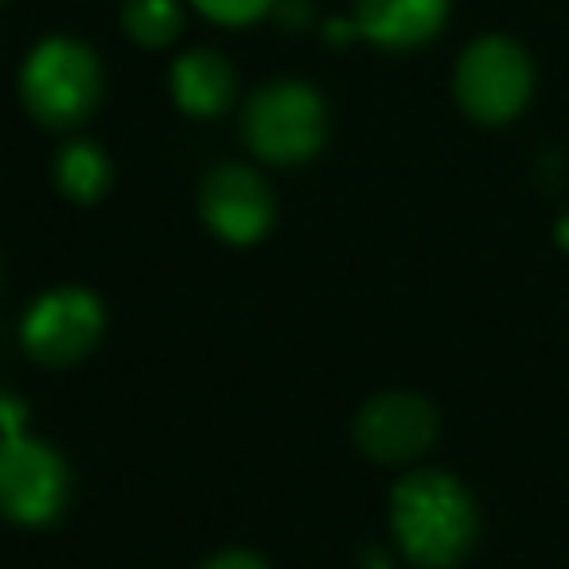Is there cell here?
I'll return each mask as SVG.
<instances>
[{
	"instance_id": "5b68a950",
	"label": "cell",
	"mask_w": 569,
	"mask_h": 569,
	"mask_svg": "<svg viewBox=\"0 0 569 569\" xmlns=\"http://www.w3.org/2000/svg\"><path fill=\"white\" fill-rule=\"evenodd\" d=\"M67 499V465L32 437H4L0 441V515L12 522L56 519Z\"/></svg>"
},
{
	"instance_id": "3957f363",
	"label": "cell",
	"mask_w": 569,
	"mask_h": 569,
	"mask_svg": "<svg viewBox=\"0 0 569 569\" xmlns=\"http://www.w3.org/2000/svg\"><path fill=\"white\" fill-rule=\"evenodd\" d=\"M20 94L43 126H79L102 94V71L90 48L74 40H48L32 51L20 79Z\"/></svg>"
},
{
	"instance_id": "5bb4252c",
	"label": "cell",
	"mask_w": 569,
	"mask_h": 569,
	"mask_svg": "<svg viewBox=\"0 0 569 569\" xmlns=\"http://www.w3.org/2000/svg\"><path fill=\"white\" fill-rule=\"evenodd\" d=\"M203 569H266V561H258L253 553L230 550V553H219V558H211Z\"/></svg>"
},
{
	"instance_id": "7c38bea8",
	"label": "cell",
	"mask_w": 569,
	"mask_h": 569,
	"mask_svg": "<svg viewBox=\"0 0 569 569\" xmlns=\"http://www.w3.org/2000/svg\"><path fill=\"white\" fill-rule=\"evenodd\" d=\"M126 32L144 48H164L180 32V4L176 0H129L126 12Z\"/></svg>"
},
{
	"instance_id": "7a4b0ae2",
	"label": "cell",
	"mask_w": 569,
	"mask_h": 569,
	"mask_svg": "<svg viewBox=\"0 0 569 569\" xmlns=\"http://www.w3.org/2000/svg\"><path fill=\"white\" fill-rule=\"evenodd\" d=\"M242 133L269 164H301L325 144V102L301 82H269L246 106Z\"/></svg>"
},
{
	"instance_id": "8992f818",
	"label": "cell",
	"mask_w": 569,
	"mask_h": 569,
	"mask_svg": "<svg viewBox=\"0 0 569 569\" xmlns=\"http://www.w3.org/2000/svg\"><path fill=\"white\" fill-rule=\"evenodd\" d=\"M102 336V305L82 289H56L40 297L24 320V343L32 359L48 367L79 363Z\"/></svg>"
},
{
	"instance_id": "52a82bcc",
	"label": "cell",
	"mask_w": 569,
	"mask_h": 569,
	"mask_svg": "<svg viewBox=\"0 0 569 569\" xmlns=\"http://www.w3.org/2000/svg\"><path fill=\"white\" fill-rule=\"evenodd\" d=\"M199 211L207 227L227 242H258L273 222V196L250 168L222 164L203 180Z\"/></svg>"
},
{
	"instance_id": "6da1fadb",
	"label": "cell",
	"mask_w": 569,
	"mask_h": 569,
	"mask_svg": "<svg viewBox=\"0 0 569 569\" xmlns=\"http://www.w3.org/2000/svg\"><path fill=\"white\" fill-rule=\"evenodd\" d=\"M390 522L418 566H457L476 538L472 496L445 472H413L390 496Z\"/></svg>"
},
{
	"instance_id": "ba28073f",
	"label": "cell",
	"mask_w": 569,
	"mask_h": 569,
	"mask_svg": "<svg viewBox=\"0 0 569 569\" xmlns=\"http://www.w3.org/2000/svg\"><path fill=\"white\" fill-rule=\"evenodd\" d=\"M437 437V418L413 395H379L359 410L356 441L371 460L398 465L429 449Z\"/></svg>"
},
{
	"instance_id": "9c48e42d",
	"label": "cell",
	"mask_w": 569,
	"mask_h": 569,
	"mask_svg": "<svg viewBox=\"0 0 569 569\" xmlns=\"http://www.w3.org/2000/svg\"><path fill=\"white\" fill-rule=\"evenodd\" d=\"M449 17V0H359L356 28L379 48H418Z\"/></svg>"
},
{
	"instance_id": "8fae6325",
	"label": "cell",
	"mask_w": 569,
	"mask_h": 569,
	"mask_svg": "<svg viewBox=\"0 0 569 569\" xmlns=\"http://www.w3.org/2000/svg\"><path fill=\"white\" fill-rule=\"evenodd\" d=\"M56 180L74 203H94L106 188H110V160L102 149L90 141H74L59 152L56 160Z\"/></svg>"
},
{
	"instance_id": "30bf717a",
	"label": "cell",
	"mask_w": 569,
	"mask_h": 569,
	"mask_svg": "<svg viewBox=\"0 0 569 569\" xmlns=\"http://www.w3.org/2000/svg\"><path fill=\"white\" fill-rule=\"evenodd\" d=\"M172 98L196 118L222 113L234 98V71L214 51H191L172 67Z\"/></svg>"
},
{
	"instance_id": "4fadbf2b",
	"label": "cell",
	"mask_w": 569,
	"mask_h": 569,
	"mask_svg": "<svg viewBox=\"0 0 569 569\" xmlns=\"http://www.w3.org/2000/svg\"><path fill=\"white\" fill-rule=\"evenodd\" d=\"M269 4L273 0H196V9L219 24H250V20L266 17Z\"/></svg>"
},
{
	"instance_id": "9a60e30c",
	"label": "cell",
	"mask_w": 569,
	"mask_h": 569,
	"mask_svg": "<svg viewBox=\"0 0 569 569\" xmlns=\"http://www.w3.org/2000/svg\"><path fill=\"white\" fill-rule=\"evenodd\" d=\"M558 242H561V246H566V250H569V214H566V219L558 222Z\"/></svg>"
},
{
	"instance_id": "277c9868",
	"label": "cell",
	"mask_w": 569,
	"mask_h": 569,
	"mask_svg": "<svg viewBox=\"0 0 569 569\" xmlns=\"http://www.w3.org/2000/svg\"><path fill=\"white\" fill-rule=\"evenodd\" d=\"M457 98L476 121H511L530 98V59L503 36H483L460 56Z\"/></svg>"
}]
</instances>
